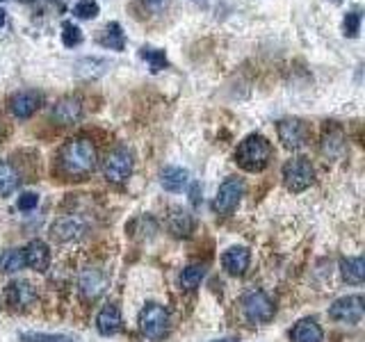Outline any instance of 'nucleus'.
Returning a JSON list of instances; mask_svg holds the SVG:
<instances>
[{"mask_svg":"<svg viewBox=\"0 0 365 342\" xmlns=\"http://www.w3.org/2000/svg\"><path fill=\"white\" fill-rule=\"evenodd\" d=\"M60 167L66 176L83 178L96 169V148L85 137L68 140L60 151Z\"/></svg>","mask_w":365,"mask_h":342,"instance_id":"obj_1","label":"nucleus"},{"mask_svg":"<svg viewBox=\"0 0 365 342\" xmlns=\"http://www.w3.org/2000/svg\"><path fill=\"white\" fill-rule=\"evenodd\" d=\"M272 160V144L262 135H249L247 140L240 142L235 151V162L245 171L258 174L262 171Z\"/></svg>","mask_w":365,"mask_h":342,"instance_id":"obj_2","label":"nucleus"},{"mask_svg":"<svg viewBox=\"0 0 365 342\" xmlns=\"http://www.w3.org/2000/svg\"><path fill=\"white\" fill-rule=\"evenodd\" d=\"M315 169L308 157H292L283 165V182L290 192H304L313 185Z\"/></svg>","mask_w":365,"mask_h":342,"instance_id":"obj_3","label":"nucleus"},{"mask_svg":"<svg viewBox=\"0 0 365 342\" xmlns=\"http://www.w3.org/2000/svg\"><path fill=\"white\" fill-rule=\"evenodd\" d=\"M140 328L148 340H163L169 333V313L165 306L160 304H148L140 313Z\"/></svg>","mask_w":365,"mask_h":342,"instance_id":"obj_4","label":"nucleus"},{"mask_svg":"<svg viewBox=\"0 0 365 342\" xmlns=\"http://www.w3.org/2000/svg\"><path fill=\"white\" fill-rule=\"evenodd\" d=\"M133 167H135L133 151L125 146L112 148V151L106 155V160H103V174H106V178L112 182H123L133 174Z\"/></svg>","mask_w":365,"mask_h":342,"instance_id":"obj_5","label":"nucleus"},{"mask_svg":"<svg viewBox=\"0 0 365 342\" xmlns=\"http://www.w3.org/2000/svg\"><path fill=\"white\" fill-rule=\"evenodd\" d=\"M242 313L251 324H265L274 317V304L265 292H249L242 299Z\"/></svg>","mask_w":365,"mask_h":342,"instance_id":"obj_6","label":"nucleus"},{"mask_svg":"<svg viewBox=\"0 0 365 342\" xmlns=\"http://www.w3.org/2000/svg\"><path fill=\"white\" fill-rule=\"evenodd\" d=\"M242 194H245V180L242 178H226L220 185L217 197H215V203H212L215 212L231 214L237 208V203H240V199H242Z\"/></svg>","mask_w":365,"mask_h":342,"instance_id":"obj_7","label":"nucleus"},{"mask_svg":"<svg viewBox=\"0 0 365 342\" xmlns=\"http://www.w3.org/2000/svg\"><path fill=\"white\" fill-rule=\"evenodd\" d=\"M279 140L285 148L297 151L311 140V125L304 119H283L279 121Z\"/></svg>","mask_w":365,"mask_h":342,"instance_id":"obj_8","label":"nucleus"},{"mask_svg":"<svg viewBox=\"0 0 365 342\" xmlns=\"http://www.w3.org/2000/svg\"><path fill=\"white\" fill-rule=\"evenodd\" d=\"M329 317L342 324H359L363 319V296H342L329 308Z\"/></svg>","mask_w":365,"mask_h":342,"instance_id":"obj_9","label":"nucleus"},{"mask_svg":"<svg viewBox=\"0 0 365 342\" xmlns=\"http://www.w3.org/2000/svg\"><path fill=\"white\" fill-rule=\"evenodd\" d=\"M41 103H43V96L39 94V91L23 89V91H16V94H11L9 112L14 114L16 119H30L32 114L41 108Z\"/></svg>","mask_w":365,"mask_h":342,"instance_id":"obj_10","label":"nucleus"},{"mask_svg":"<svg viewBox=\"0 0 365 342\" xmlns=\"http://www.w3.org/2000/svg\"><path fill=\"white\" fill-rule=\"evenodd\" d=\"M37 301V290L28 281H11L5 288V304L11 311H26Z\"/></svg>","mask_w":365,"mask_h":342,"instance_id":"obj_11","label":"nucleus"},{"mask_svg":"<svg viewBox=\"0 0 365 342\" xmlns=\"http://www.w3.org/2000/svg\"><path fill=\"white\" fill-rule=\"evenodd\" d=\"M108 288V276L103 269H85L83 276H80V294H83L85 301H96L98 296L106 292Z\"/></svg>","mask_w":365,"mask_h":342,"instance_id":"obj_12","label":"nucleus"},{"mask_svg":"<svg viewBox=\"0 0 365 342\" xmlns=\"http://www.w3.org/2000/svg\"><path fill=\"white\" fill-rule=\"evenodd\" d=\"M51 117L57 125H73L83 117V103L76 96H64L53 105Z\"/></svg>","mask_w":365,"mask_h":342,"instance_id":"obj_13","label":"nucleus"},{"mask_svg":"<svg viewBox=\"0 0 365 342\" xmlns=\"http://www.w3.org/2000/svg\"><path fill=\"white\" fill-rule=\"evenodd\" d=\"M249 262H251V254L247 247H231L222 256V265L231 276H242L249 269Z\"/></svg>","mask_w":365,"mask_h":342,"instance_id":"obj_14","label":"nucleus"},{"mask_svg":"<svg viewBox=\"0 0 365 342\" xmlns=\"http://www.w3.org/2000/svg\"><path fill=\"white\" fill-rule=\"evenodd\" d=\"M23 256H26V265L34 271H46L51 265V251L41 239H32V242L23 249Z\"/></svg>","mask_w":365,"mask_h":342,"instance_id":"obj_15","label":"nucleus"},{"mask_svg":"<svg viewBox=\"0 0 365 342\" xmlns=\"http://www.w3.org/2000/svg\"><path fill=\"white\" fill-rule=\"evenodd\" d=\"M322 153L329 160H336L345 153V133L340 125H329L322 135Z\"/></svg>","mask_w":365,"mask_h":342,"instance_id":"obj_16","label":"nucleus"},{"mask_svg":"<svg viewBox=\"0 0 365 342\" xmlns=\"http://www.w3.org/2000/svg\"><path fill=\"white\" fill-rule=\"evenodd\" d=\"M121 311L114 304H108L96 317V328L101 336H114L121 331Z\"/></svg>","mask_w":365,"mask_h":342,"instance_id":"obj_17","label":"nucleus"},{"mask_svg":"<svg viewBox=\"0 0 365 342\" xmlns=\"http://www.w3.org/2000/svg\"><path fill=\"white\" fill-rule=\"evenodd\" d=\"M85 233V226L78 217H62L53 224V235L62 242H68V239H78Z\"/></svg>","mask_w":365,"mask_h":342,"instance_id":"obj_18","label":"nucleus"},{"mask_svg":"<svg viewBox=\"0 0 365 342\" xmlns=\"http://www.w3.org/2000/svg\"><path fill=\"white\" fill-rule=\"evenodd\" d=\"M167 226L176 237H187L192 233V228H194V219H192V214L187 210L171 208V212L167 217Z\"/></svg>","mask_w":365,"mask_h":342,"instance_id":"obj_19","label":"nucleus"},{"mask_svg":"<svg viewBox=\"0 0 365 342\" xmlns=\"http://www.w3.org/2000/svg\"><path fill=\"white\" fill-rule=\"evenodd\" d=\"M324 333L315 319H302L292 328V342H322Z\"/></svg>","mask_w":365,"mask_h":342,"instance_id":"obj_20","label":"nucleus"},{"mask_svg":"<svg viewBox=\"0 0 365 342\" xmlns=\"http://www.w3.org/2000/svg\"><path fill=\"white\" fill-rule=\"evenodd\" d=\"M187 180H190L187 169L180 167H167L163 171V176H160V182H163V187L167 192H182L187 187Z\"/></svg>","mask_w":365,"mask_h":342,"instance_id":"obj_21","label":"nucleus"},{"mask_svg":"<svg viewBox=\"0 0 365 342\" xmlns=\"http://www.w3.org/2000/svg\"><path fill=\"white\" fill-rule=\"evenodd\" d=\"M101 46H106L110 51H123L125 48V37H123V28L119 26L117 21L108 23L106 28H103L101 37H98Z\"/></svg>","mask_w":365,"mask_h":342,"instance_id":"obj_22","label":"nucleus"},{"mask_svg":"<svg viewBox=\"0 0 365 342\" xmlns=\"http://www.w3.org/2000/svg\"><path fill=\"white\" fill-rule=\"evenodd\" d=\"M342 279L351 285H361L365 281V260L363 258H347L340 262Z\"/></svg>","mask_w":365,"mask_h":342,"instance_id":"obj_23","label":"nucleus"},{"mask_svg":"<svg viewBox=\"0 0 365 342\" xmlns=\"http://www.w3.org/2000/svg\"><path fill=\"white\" fill-rule=\"evenodd\" d=\"M19 171L9 162H0V197H9L19 190Z\"/></svg>","mask_w":365,"mask_h":342,"instance_id":"obj_24","label":"nucleus"},{"mask_svg":"<svg viewBox=\"0 0 365 342\" xmlns=\"http://www.w3.org/2000/svg\"><path fill=\"white\" fill-rule=\"evenodd\" d=\"M23 265H26V256H23L21 249H9L0 256V271H5V274H14L23 269Z\"/></svg>","mask_w":365,"mask_h":342,"instance_id":"obj_25","label":"nucleus"},{"mask_svg":"<svg viewBox=\"0 0 365 342\" xmlns=\"http://www.w3.org/2000/svg\"><path fill=\"white\" fill-rule=\"evenodd\" d=\"M203 276H205V267L203 265H190L180 274V285L185 290H197L201 285V281H203Z\"/></svg>","mask_w":365,"mask_h":342,"instance_id":"obj_26","label":"nucleus"},{"mask_svg":"<svg viewBox=\"0 0 365 342\" xmlns=\"http://www.w3.org/2000/svg\"><path fill=\"white\" fill-rule=\"evenodd\" d=\"M140 57L148 62V66H151L153 73L163 71V68L167 66V53L160 51V48H151V46H144V48L140 51Z\"/></svg>","mask_w":365,"mask_h":342,"instance_id":"obj_27","label":"nucleus"},{"mask_svg":"<svg viewBox=\"0 0 365 342\" xmlns=\"http://www.w3.org/2000/svg\"><path fill=\"white\" fill-rule=\"evenodd\" d=\"M361 19L363 14L359 9H351L345 14V19H342V34H345L347 39H356L359 32H361Z\"/></svg>","mask_w":365,"mask_h":342,"instance_id":"obj_28","label":"nucleus"},{"mask_svg":"<svg viewBox=\"0 0 365 342\" xmlns=\"http://www.w3.org/2000/svg\"><path fill=\"white\" fill-rule=\"evenodd\" d=\"M62 43L66 46V48L80 46V43H83V30H80L78 26H73L71 21H64V26H62Z\"/></svg>","mask_w":365,"mask_h":342,"instance_id":"obj_29","label":"nucleus"},{"mask_svg":"<svg viewBox=\"0 0 365 342\" xmlns=\"http://www.w3.org/2000/svg\"><path fill=\"white\" fill-rule=\"evenodd\" d=\"M73 14L78 19H96L98 16V3H94V0H80V3L73 7Z\"/></svg>","mask_w":365,"mask_h":342,"instance_id":"obj_30","label":"nucleus"},{"mask_svg":"<svg viewBox=\"0 0 365 342\" xmlns=\"http://www.w3.org/2000/svg\"><path fill=\"white\" fill-rule=\"evenodd\" d=\"M23 342H73L66 336H53V333H23Z\"/></svg>","mask_w":365,"mask_h":342,"instance_id":"obj_31","label":"nucleus"},{"mask_svg":"<svg viewBox=\"0 0 365 342\" xmlns=\"http://www.w3.org/2000/svg\"><path fill=\"white\" fill-rule=\"evenodd\" d=\"M37 203H39V197L34 192H26V194H21L19 197V210H23V212H30V210H34L37 208Z\"/></svg>","mask_w":365,"mask_h":342,"instance_id":"obj_32","label":"nucleus"},{"mask_svg":"<svg viewBox=\"0 0 365 342\" xmlns=\"http://www.w3.org/2000/svg\"><path fill=\"white\" fill-rule=\"evenodd\" d=\"M144 3L148 5V7H153V9H160L165 5V0H144Z\"/></svg>","mask_w":365,"mask_h":342,"instance_id":"obj_33","label":"nucleus"},{"mask_svg":"<svg viewBox=\"0 0 365 342\" xmlns=\"http://www.w3.org/2000/svg\"><path fill=\"white\" fill-rule=\"evenodd\" d=\"M5 26V9H0V28Z\"/></svg>","mask_w":365,"mask_h":342,"instance_id":"obj_34","label":"nucleus"},{"mask_svg":"<svg viewBox=\"0 0 365 342\" xmlns=\"http://www.w3.org/2000/svg\"><path fill=\"white\" fill-rule=\"evenodd\" d=\"M212 342H237L235 338H222V340H212Z\"/></svg>","mask_w":365,"mask_h":342,"instance_id":"obj_35","label":"nucleus"},{"mask_svg":"<svg viewBox=\"0 0 365 342\" xmlns=\"http://www.w3.org/2000/svg\"><path fill=\"white\" fill-rule=\"evenodd\" d=\"M0 137H3V125H0Z\"/></svg>","mask_w":365,"mask_h":342,"instance_id":"obj_36","label":"nucleus"},{"mask_svg":"<svg viewBox=\"0 0 365 342\" xmlns=\"http://www.w3.org/2000/svg\"><path fill=\"white\" fill-rule=\"evenodd\" d=\"M0 3H3V0H0Z\"/></svg>","mask_w":365,"mask_h":342,"instance_id":"obj_37","label":"nucleus"}]
</instances>
